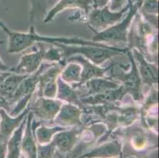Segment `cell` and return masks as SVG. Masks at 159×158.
I'll return each mask as SVG.
<instances>
[{
  "label": "cell",
  "mask_w": 159,
  "mask_h": 158,
  "mask_svg": "<svg viewBox=\"0 0 159 158\" xmlns=\"http://www.w3.org/2000/svg\"><path fill=\"white\" fill-rule=\"evenodd\" d=\"M3 31L8 36V47L7 52L11 54L18 53L32 46L36 43L54 45L56 43H63L66 45H90L95 47H107L108 44L98 43L93 40H85L79 37H53L40 35L36 32L33 25H30V29L26 33L13 31L4 25L2 27Z\"/></svg>",
  "instance_id": "obj_1"
},
{
  "label": "cell",
  "mask_w": 159,
  "mask_h": 158,
  "mask_svg": "<svg viewBox=\"0 0 159 158\" xmlns=\"http://www.w3.org/2000/svg\"><path fill=\"white\" fill-rule=\"evenodd\" d=\"M126 55L129 59L130 64L128 67H125L123 66L124 64L122 63H112L110 78L120 84L126 95H130L134 101L139 103L144 99L141 78L130 49L127 51Z\"/></svg>",
  "instance_id": "obj_2"
},
{
  "label": "cell",
  "mask_w": 159,
  "mask_h": 158,
  "mask_svg": "<svg viewBox=\"0 0 159 158\" xmlns=\"http://www.w3.org/2000/svg\"><path fill=\"white\" fill-rule=\"evenodd\" d=\"M55 46L60 47L63 54V64L66 59L73 56H81L91 63L100 66L105 61L115 56L126 54L128 47H120L116 46H108L107 47H95L90 45H66L63 43H56Z\"/></svg>",
  "instance_id": "obj_3"
},
{
  "label": "cell",
  "mask_w": 159,
  "mask_h": 158,
  "mask_svg": "<svg viewBox=\"0 0 159 158\" xmlns=\"http://www.w3.org/2000/svg\"><path fill=\"white\" fill-rule=\"evenodd\" d=\"M138 11V7L130 3L126 17H124L120 22L113 25L109 28L98 33H94L95 35L91 40L102 43H120L127 44L130 27Z\"/></svg>",
  "instance_id": "obj_4"
},
{
  "label": "cell",
  "mask_w": 159,
  "mask_h": 158,
  "mask_svg": "<svg viewBox=\"0 0 159 158\" xmlns=\"http://www.w3.org/2000/svg\"><path fill=\"white\" fill-rule=\"evenodd\" d=\"M130 3L119 12H112L108 5L102 8H92L87 14V24L94 33H98L120 22L128 11Z\"/></svg>",
  "instance_id": "obj_5"
},
{
  "label": "cell",
  "mask_w": 159,
  "mask_h": 158,
  "mask_svg": "<svg viewBox=\"0 0 159 158\" xmlns=\"http://www.w3.org/2000/svg\"><path fill=\"white\" fill-rule=\"evenodd\" d=\"M45 43H36L33 47V52L24 54L20 59L19 63L14 68H11L10 72L18 74L30 75L35 73L40 65L44 63L43 52Z\"/></svg>",
  "instance_id": "obj_6"
},
{
  "label": "cell",
  "mask_w": 159,
  "mask_h": 158,
  "mask_svg": "<svg viewBox=\"0 0 159 158\" xmlns=\"http://www.w3.org/2000/svg\"><path fill=\"white\" fill-rule=\"evenodd\" d=\"M63 102L58 99L37 97L29 104V111L33 113V117H37L41 122H53L55 117L60 111Z\"/></svg>",
  "instance_id": "obj_7"
},
{
  "label": "cell",
  "mask_w": 159,
  "mask_h": 158,
  "mask_svg": "<svg viewBox=\"0 0 159 158\" xmlns=\"http://www.w3.org/2000/svg\"><path fill=\"white\" fill-rule=\"evenodd\" d=\"M130 50L131 51L133 58L136 63L143 86L147 85L151 88L154 85H157L158 67L157 63H153L147 60V58L138 49L132 48Z\"/></svg>",
  "instance_id": "obj_8"
},
{
  "label": "cell",
  "mask_w": 159,
  "mask_h": 158,
  "mask_svg": "<svg viewBox=\"0 0 159 158\" xmlns=\"http://www.w3.org/2000/svg\"><path fill=\"white\" fill-rule=\"evenodd\" d=\"M83 130L84 126L66 128V130L58 132L52 139L56 153L64 155L71 152L77 145L79 138L82 136Z\"/></svg>",
  "instance_id": "obj_9"
},
{
  "label": "cell",
  "mask_w": 159,
  "mask_h": 158,
  "mask_svg": "<svg viewBox=\"0 0 159 158\" xmlns=\"http://www.w3.org/2000/svg\"><path fill=\"white\" fill-rule=\"evenodd\" d=\"M123 132L125 138L128 139L130 147L139 153H143L150 146V138L154 131L143 127L129 126L125 127Z\"/></svg>",
  "instance_id": "obj_10"
},
{
  "label": "cell",
  "mask_w": 159,
  "mask_h": 158,
  "mask_svg": "<svg viewBox=\"0 0 159 158\" xmlns=\"http://www.w3.org/2000/svg\"><path fill=\"white\" fill-rule=\"evenodd\" d=\"M83 111L77 105L67 103H63L60 111L55 117L54 122L57 126L70 128L73 127L84 126L82 121V115Z\"/></svg>",
  "instance_id": "obj_11"
},
{
  "label": "cell",
  "mask_w": 159,
  "mask_h": 158,
  "mask_svg": "<svg viewBox=\"0 0 159 158\" xmlns=\"http://www.w3.org/2000/svg\"><path fill=\"white\" fill-rule=\"evenodd\" d=\"M67 62H75L81 65L82 66V77H81V82L79 85L75 87L80 86L83 85L87 81L93 79V78H103L105 76L107 72L112 68V63L108 67H101L94 63H91L90 61L87 60L84 57L81 56H73L66 59L65 61V64Z\"/></svg>",
  "instance_id": "obj_12"
},
{
  "label": "cell",
  "mask_w": 159,
  "mask_h": 158,
  "mask_svg": "<svg viewBox=\"0 0 159 158\" xmlns=\"http://www.w3.org/2000/svg\"><path fill=\"white\" fill-rule=\"evenodd\" d=\"M29 111L28 108H26L17 116H11L4 109H0V139L3 142L7 143L14 130L19 127Z\"/></svg>",
  "instance_id": "obj_13"
},
{
  "label": "cell",
  "mask_w": 159,
  "mask_h": 158,
  "mask_svg": "<svg viewBox=\"0 0 159 158\" xmlns=\"http://www.w3.org/2000/svg\"><path fill=\"white\" fill-rule=\"evenodd\" d=\"M123 144L119 140L105 142L90 149L79 156L81 158H118L122 157Z\"/></svg>",
  "instance_id": "obj_14"
},
{
  "label": "cell",
  "mask_w": 159,
  "mask_h": 158,
  "mask_svg": "<svg viewBox=\"0 0 159 158\" xmlns=\"http://www.w3.org/2000/svg\"><path fill=\"white\" fill-rule=\"evenodd\" d=\"M79 8L86 12L87 14L91 9L93 8V0H60L50 11L48 12L44 22L45 24L50 22L54 17L66 9Z\"/></svg>",
  "instance_id": "obj_15"
},
{
  "label": "cell",
  "mask_w": 159,
  "mask_h": 158,
  "mask_svg": "<svg viewBox=\"0 0 159 158\" xmlns=\"http://www.w3.org/2000/svg\"><path fill=\"white\" fill-rule=\"evenodd\" d=\"M33 119V113L29 111L21 143V155H23L25 158H37V144L32 128Z\"/></svg>",
  "instance_id": "obj_16"
},
{
  "label": "cell",
  "mask_w": 159,
  "mask_h": 158,
  "mask_svg": "<svg viewBox=\"0 0 159 158\" xmlns=\"http://www.w3.org/2000/svg\"><path fill=\"white\" fill-rule=\"evenodd\" d=\"M82 85L84 86L85 90H86L85 91L86 93L81 97L83 98L86 97H89V96L102 93H105L108 90L116 89L120 86V84L118 82H115L114 80H112L110 77L109 78L103 77V78H98L91 79V80L85 82Z\"/></svg>",
  "instance_id": "obj_17"
},
{
  "label": "cell",
  "mask_w": 159,
  "mask_h": 158,
  "mask_svg": "<svg viewBox=\"0 0 159 158\" xmlns=\"http://www.w3.org/2000/svg\"><path fill=\"white\" fill-rule=\"evenodd\" d=\"M41 121H36L34 117L32 121V128H33V134L35 137L37 144L38 145H46L52 141L54 136L58 132L62 130H66L65 127L55 126V127H48L44 125Z\"/></svg>",
  "instance_id": "obj_18"
},
{
  "label": "cell",
  "mask_w": 159,
  "mask_h": 158,
  "mask_svg": "<svg viewBox=\"0 0 159 158\" xmlns=\"http://www.w3.org/2000/svg\"><path fill=\"white\" fill-rule=\"evenodd\" d=\"M56 99L60 100L63 103L77 105L82 108V110L84 107V105L81 102L77 89L63 82L60 76L57 78V94Z\"/></svg>",
  "instance_id": "obj_19"
},
{
  "label": "cell",
  "mask_w": 159,
  "mask_h": 158,
  "mask_svg": "<svg viewBox=\"0 0 159 158\" xmlns=\"http://www.w3.org/2000/svg\"><path fill=\"white\" fill-rule=\"evenodd\" d=\"M28 115V114H27ZM27 115L25 117L19 127L16 129L7 143V157L20 158L21 156V143L23 133L26 124Z\"/></svg>",
  "instance_id": "obj_20"
},
{
  "label": "cell",
  "mask_w": 159,
  "mask_h": 158,
  "mask_svg": "<svg viewBox=\"0 0 159 158\" xmlns=\"http://www.w3.org/2000/svg\"><path fill=\"white\" fill-rule=\"evenodd\" d=\"M27 76L28 75L18 74L10 72L9 74L6 77L2 82L1 89H0V96L3 97L11 104L13 96L17 91L20 84Z\"/></svg>",
  "instance_id": "obj_21"
},
{
  "label": "cell",
  "mask_w": 159,
  "mask_h": 158,
  "mask_svg": "<svg viewBox=\"0 0 159 158\" xmlns=\"http://www.w3.org/2000/svg\"><path fill=\"white\" fill-rule=\"evenodd\" d=\"M82 77V66L79 63L75 62H67L63 66L60 78L66 83L72 85L73 87L77 86L81 82Z\"/></svg>",
  "instance_id": "obj_22"
},
{
  "label": "cell",
  "mask_w": 159,
  "mask_h": 158,
  "mask_svg": "<svg viewBox=\"0 0 159 158\" xmlns=\"http://www.w3.org/2000/svg\"><path fill=\"white\" fill-rule=\"evenodd\" d=\"M139 10L145 21L157 30L158 0H143Z\"/></svg>",
  "instance_id": "obj_23"
},
{
  "label": "cell",
  "mask_w": 159,
  "mask_h": 158,
  "mask_svg": "<svg viewBox=\"0 0 159 158\" xmlns=\"http://www.w3.org/2000/svg\"><path fill=\"white\" fill-rule=\"evenodd\" d=\"M43 59L44 61H46L50 63H63V54L62 51L57 46L52 45V47L48 48H44L43 52ZM64 65V64H63Z\"/></svg>",
  "instance_id": "obj_24"
},
{
  "label": "cell",
  "mask_w": 159,
  "mask_h": 158,
  "mask_svg": "<svg viewBox=\"0 0 159 158\" xmlns=\"http://www.w3.org/2000/svg\"><path fill=\"white\" fill-rule=\"evenodd\" d=\"M56 152V146L52 141L46 145L37 144V158H54Z\"/></svg>",
  "instance_id": "obj_25"
},
{
  "label": "cell",
  "mask_w": 159,
  "mask_h": 158,
  "mask_svg": "<svg viewBox=\"0 0 159 158\" xmlns=\"http://www.w3.org/2000/svg\"><path fill=\"white\" fill-rule=\"evenodd\" d=\"M128 5V0H109L108 9L112 12H119Z\"/></svg>",
  "instance_id": "obj_26"
},
{
  "label": "cell",
  "mask_w": 159,
  "mask_h": 158,
  "mask_svg": "<svg viewBox=\"0 0 159 158\" xmlns=\"http://www.w3.org/2000/svg\"><path fill=\"white\" fill-rule=\"evenodd\" d=\"M11 104L7 99L0 96V109H4L7 113H10L11 111Z\"/></svg>",
  "instance_id": "obj_27"
},
{
  "label": "cell",
  "mask_w": 159,
  "mask_h": 158,
  "mask_svg": "<svg viewBox=\"0 0 159 158\" xmlns=\"http://www.w3.org/2000/svg\"><path fill=\"white\" fill-rule=\"evenodd\" d=\"M109 0H93V8H102L108 5Z\"/></svg>",
  "instance_id": "obj_28"
},
{
  "label": "cell",
  "mask_w": 159,
  "mask_h": 158,
  "mask_svg": "<svg viewBox=\"0 0 159 158\" xmlns=\"http://www.w3.org/2000/svg\"><path fill=\"white\" fill-rule=\"evenodd\" d=\"M5 43V40H0V45ZM11 70V67L8 65L5 64L0 58V72H9Z\"/></svg>",
  "instance_id": "obj_29"
},
{
  "label": "cell",
  "mask_w": 159,
  "mask_h": 158,
  "mask_svg": "<svg viewBox=\"0 0 159 158\" xmlns=\"http://www.w3.org/2000/svg\"><path fill=\"white\" fill-rule=\"evenodd\" d=\"M7 157V143L0 139V158Z\"/></svg>",
  "instance_id": "obj_30"
},
{
  "label": "cell",
  "mask_w": 159,
  "mask_h": 158,
  "mask_svg": "<svg viewBox=\"0 0 159 158\" xmlns=\"http://www.w3.org/2000/svg\"><path fill=\"white\" fill-rule=\"evenodd\" d=\"M9 74H10V71L9 72H1V73H0V89H1V86H2V82H3L4 79H5L6 77Z\"/></svg>",
  "instance_id": "obj_31"
},
{
  "label": "cell",
  "mask_w": 159,
  "mask_h": 158,
  "mask_svg": "<svg viewBox=\"0 0 159 158\" xmlns=\"http://www.w3.org/2000/svg\"><path fill=\"white\" fill-rule=\"evenodd\" d=\"M4 25V24H3V22H2V21H0V28H2V26Z\"/></svg>",
  "instance_id": "obj_32"
},
{
  "label": "cell",
  "mask_w": 159,
  "mask_h": 158,
  "mask_svg": "<svg viewBox=\"0 0 159 158\" xmlns=\"http://www.w3.org/2000/svg\"><path fill=\"white\" fill-rule=\"evenodd\" d=\"M63 158V157H62ZM64 158H68V157H64ZM73 158H81V157H79V156H77V157H73Z\"/></svg>",
  "instance_id": "obj_33"
},
{
  "label": "cell",
  "mask_w": 159,
  "mask_h": 158,
  "mask_svg": "<svg viewBox=\"0 0 159 158\" xmlns=\"http://www.w3.org/2000/svg\"><path fill=\"white\" fill-rule=\"evenodd\" d=\"M54 158H55V156H54Z\"/></svg>",
  "instance_id": "obj_34"
}]
</instances>
